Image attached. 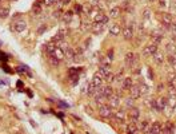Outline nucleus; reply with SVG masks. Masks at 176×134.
<instances>
[{
    "mask_svg": "<svg viewBox=\"0 0 176 134\" xmlns=\"http://www.w3.org/2000/svg\"><path fill=\"white\" fill-rule=\"evenodd\" d=\"M133 101H135V99H132V98L130 97V98L125 99V105H127L128 107H133Z\"/></svg>",
    "mask_w": 176,
    "mask_h": 134,
    "instance_id": "nucleus-38",
    "label": "nucleus"
},
{
    "mask_svg": "<svg viewBox=\"0 0 176 134\" xmlns=\"http://www.w3.org/2000/svg\"><path fill=\"white\" fill-rule=\"evenodd\" d=\"M103 76L100 75V74L99 73H96L95 75H93V78H92V82H91V83H92L93 86H95L96 89H99V87H101V85H103Z\"/></svg>",
    "mask_w": 176,
    "mask_h": 134,
    "instance_id": "nucleus-7",
    "label": "nucleus"
},
{
    "mask_svg": "<svg viewBox=\"0 0 176 134\" xmlns=\"http://www.w3.org/2000/svg\"><path fill=\"white\" fill-rule=\"evenodd\" d=\"M123 36H124L125 40H131L133 38V28L132 26H125L123 28Z\"/></svg>",
    "mask_w": 176,
    "mask_h": 134,
    "instance_id": "nucleus-6",
    "label": "nucleus"
},
{
    "mask_svg": "<svg viewBox=\"0 0 176 134\" xmlns=\"http://www.w3.org/2000/svg\"><path fill=\"white\" fill-rule=\"evenodd\" d=\"M152 43H155V44H159L160 42L163 40V35L162 34H155V35H152Z\"/></svg>",
    "mask_w": 176,
    "mask_h": 134,
    "instance_id": "nucleus-30",
    "label": "nucleus"
},
{
    "mask_svg": "<svg viewBox=\"0 0 176 134\" xmlns=\"http://www.w3.org/2000/svg\"><path fill=\"white\" fill-rule=\"evenodd\" d=\"M167 51L171 54V55H173V54H176V47H175V44H172V43L167 44Z\"/></svg>",
    "mask_w": 176,
    "mask_h": 134,
    "instance_id": "nucleus-34",
    "label": "nucleus"
},
{
    "mask_svg": "<svg viewBox=\"0 0 176 134\" xmlns=\"http://www.w3.org/2000/svg\"><path fill=\"white\" fill-rule=\"evenodd\" d=\"M153 59H155V62L157 64H163V62H164V56H163V54H160V53H156L155 55H153Z\"/></svg>",
    "mask_w": 176,
    "mask_h": 134,
    "instance_id": "nucleus-28",
    "label": "nucleus"
},
{
    "mask_svg": "<svg viewBox=\"0 0 176 134\" xmlns=\"http://www.w3.org/2000/svg\"><path fill=\"white\" fill-rule=\"evenodd\" d=\"M112 118L115 121H119V122H123L124 121V111L123 110H118L115 114L112 115Z\"/></svg>",
    "mask_w": 176,
    "mask_h": 134,
    "instance_id": "nucleus-22",
    "label": "nucleus"
},
{
    "mask_svg": "<svg viewBox=\"0 0 176 134\" xmlns=\"http://www.w3.org/2000/svg\"><path fill=\"white\" fill-rule=\"evenodd\" d=\"M108 101H110L111 107H118V106L120 105V97L116 95V94H112V95L108 98Z\"/></svg>",
    "mask_w": 176,
    "mask_h": 134,
    "instance_id": "nucleus-13",
    "label": "nucleus"
},
{
    "mask_svg": "<svg viewBox=\"0 0 176 134\" xmlns=\"http://www.w3.org/2000/svg\"><path fill=\"white\" fill-rule=\"evenodd\" d=\"M69 1H71V0H61V6H67Z\"/></svg>",
    "mask_w": 176,
    "mask_h": 134,
    "instance_id": "nucleus-42",
    "label": "nucleus"
},
{
    "mask_svg": "<svg viewBox=\"0 0 176 134\" xmlns=\"http://www.w3.org/2000/svg\"><path fill=\"white\" fill-rule=\"evenodd\" d=\"M162 23L164 24L165 27H170L171 24H172V18H171L170 14H163V16H162Z\"/></svg>",
    "mask_w": 176,
    "mask_h": 134,
    "instance_id": "nucleus-19",
    "label": "nucleus"
},
{
    "mask_svg": "<svg viewBox=\"0 0 176 134\" xmlns=\"http://www.w3.org/2000/svg\"><path fill=\"white\" fill-rule=\"evenodd\" d=\"M167 102H168V99H165V98L155 99V109L157 111H163L165 107H167Z\"/></svg>",
    "mask_w": 176,
    "mask_h": 134,
    "instance_id": "nucleus-4",
    "label": "nucleus"
},
{
    "mask_svg": "<svg viewBox=\"0 0 176 134\" xmlns=\"http://www.w3.org/2000/svg\"><path fill=\"white\" fill-rule=\"evenodd\" d=\"M104 28H105V24L104 23H93L92 26H91V30H92L95 34H101V32L104 31Z\"/></svg>",
    "mask_w": 176,
    "mask_h": 134,
    "instance_id": "nucleus-14",
    "label": "nucleus"
},
{
    "mask_svg": "<svg viewBox=\"0 0 176 134\" xmlns=\"http://www.w3.org/2000/svg\"><path fill=\"white\" fill-rule=\"evenodd\" d=\"M61 18H63L64 22H67V23H68V22H71V19H72V12H66V14H63V16H61Z\"/></svg>",
    "mask_w": 176,
    "mask_h": 134,
    "instance_id": "nucleus-35",
    "label": "nucleus"
},
{
    "mask_svg": "<svg viewBox=\"0 0 176 134\" xmlns=\"http://www.w3.org/2000/svg\"><path fill=\"white\" fill-rule=\"evenodd\" d=\"M59 63H60V61H59V59H56L55 56H51V55H49V64H51L52 67H58Z\"/></svg>",
    "mask_w": 176,
    "mask_h": 134,
    "instance_id": "nucleus-31",
    "label": "nucleus"
},
{
    "mask_svg": "<svg viewBox=\"0 0 176 134\" xmlns=\"http://www.w3.org/2000/svg\"><path fill=\"white\" fill-rule=\"evenodd\" d=\"M110 34L112 36L119 35V34H120V24H113V26L110 28Z\"/></svg>",
    "mask_w": 176,
    "mask_h": 134,
    "instance_id": "nucleus-25",
    "label": "nucleus"
},
{
    "mask_svg": "<svg viewBox=\"0 0 176 134\" xmlns=\"http://www.w3.org/2000/svg\"><path fill=\"white\" fill-rule=\"evenodd\" d=\"M51 56H55V58L59 59V61H63V59H64V51L60 48V47H56L55 51L52 53Z\"/></svg>",
    "mask_w": 176,
    "mask_h": 134,
    "instance_id": "nucleus-17",
    "label": "nucleus"
},
{
    "mask_svg": "<svg viewBox=\"0 0 176 134\" xmlns=\"http://www.w3.org/2000/svg\"><path fill=\"white\" fill-rule=\"evenodd\" d=\"M132 78L131 76H127V78L123 79V82H121V87L124 89V90H130L131 87H132Z\"/></svg>",
    "mask_w": 176,
    "mask_h": 134,
    "instance_id": "nucleus-16",
    "label": "nucleus"
},
{
    "mask_svg": "<svg viewBox=\"0 0 176 134\" xmlns=\"http://www.w3.org/2000/svg\"><path fill=\"white\" fill-rule=\"evenodd\" d=\"M147 134H152V133H150V131H148V133H147Z\"/></svg>",
    "mask_w": 176,
    "mask_h": 134,
    "instance_id": "nucleus-44",
    "label": "nucleus"
},
{
    "mask_svg": "<svg viewBox=\"0 0 176 134\" xmlns=\"http://www.w3.org/2000/svg\"><path fill=\"white\" fill-rule=\"evenodd\" d=\"M33 12H35V15H39L41 12V7H40L39 1H36V3L33 4Z\"/></svg>",
    "mask_w": 176,
    "mask_h": 134,
    "instance_id": "nucleus-36",
    "label": "nucleus"
},
{
    "mask_svg": "<svg viewBox=\"0 0 176 134\" xmlns=\"http://www.w3.org/2000/svg\"><path fill=\"white\" fill-rule=\"evenodd\" d=\"M168 81H170V85H176V74H170L168 75Z\"/></svg>",
    "mask_w": 176,
    "mask_h": 134,
    "instance_id": "nucleus-37",
    "label": "nucleus"
},
{
    "mask_svg": "<svg viewBox=\"0 0 176 134\" xmlns=\"http://www.w3.org/2000/svg\"><path fill=\"white\" fill-rule=\"evenodd\" d=\"M130 93H131V98L132 99H138L139 97L142 95L140 90H139V86H132V87L130 89Z\"/></svg>",
    "mask_w": 176,
    "mask_h": 134,
    "instance_id": "nucleus-18",
    "label": "nucleus"
},
{
    "mask_svg": "<svg viewBox=\"0 0 176 134\" xmlns=\"http://www.w3.org/2000/svg\"><path fill=\"white\" fill-rule=\"evenodd\" d=\"M150 123L147 122V121H142V122L139 123V126H138V130H140L142 133H144V134H147L148 131H150Z\"/></svg>",
    "mask_w": 176,
    "mask_h": 134,
    "instance_id": "nucleus-15",
    "label": "nucleus"
},
{
    "mask_svg": "<svg viewBox=\"0 0 176 134\" xmlns=\"http://www.w3.org/2000/svg\"><path fill=\"white\" fill-rule=\"evenodd\" d=\"M56 43H53V42H49L48 44H46V51H47V54L48 55H52V53L55 51V48H56Z\"/></svg>",
    "mask_w": 176,
    "mask_h": 134,
    "instance_id": "nucleus-24",
    "label": "nucleus"
},
{
    "mask_svg": "<svg viewBox=\"0 0 176 134\" xmlns=\"http://www.w3.org/2000/svg\"><path fill=\"white\" fill-rule=\"evenodd\" d=\"M172 134H176V126L173 128V131H172Z\"/></svg>",
    "mask_w": 176,
    "mask_h": 134,
    "instance_id": "nucleus-43",
    "label": "nucleus"
},
{
    "mask_svg": "<svg viewBox=\"0 0 176 134\" xmlns=\"http://www.w3.org/2000/svg\"><path fill=\"white\" fill-rule=\"evenodd\" d=\"M75 55H76L75 51H73L71 47H67L66 51H64V58H66L68 62H73L75 61Z\"/></svg>",
    "mask_w": 176,
    "mask_h": 134,
    "instance_id": "nucleus-8",
    "label": "nucleus"
},
{
    "mask_svg": "<svg viewBox=\"0 0 176 134\" xmlns=\"http://www.w3.org/2000/svg\"><path fill=\"white\" fill-rule=\"evenodd\" d=\"M66 35H67V31H64V30H60V31H59L58 34H56V35L52 38V42H53V43H60V42L64 40Z\"/></svg>",
    "mask_w": 176,
    "mask_h": 134,
    "instance_id": "nucleus-10",
    "label": "nucleus"
},
{
    "mask_svg": "<svg viewBox=\"0 0 176 134\" xmlns=\"http://www.w3.org/2000/svg\"><path fill=\"white\" fill-rule=\"evenodd\" d=\"M128 115H130V121H131V122L136 123L139 121V117H140V111H139L138 107H131Z\"/></svg>",
    "mask_w": 176,
    "mask_h": 134,
    "instance_id": "nucleus-3",
    "label": "nucleus"
},
{
    "mask_svg": "<svg viewBox=\"0 0 176 134\" xmlns=\"http://www.w3.org/2000/svg\"><path fill=\"white\" fill-rule=\"evenodd\" d=\"M139 90H140V94H147L148 91H150V87H148L145 83H140V86H139Z\"/></svg>",
    "mask_w": 176,
    "mask_h": 134,
    "instance_id": "nucleus-32",
    "label": "nucleus"
},
{
    "mask_svg": "<svg viewBox=\"0 0 176 134\" xmlns=\"http://www.w3.org/2000/svg\"><path fill=\"white\" fill-rule=\"evenodd\" d=\"M100 93L103 94L104 98L108 99L113 94V90H112V87H111V86H104V87L101 86V87H100Z\"/></svg>",
    "mask_w": 176,
    "mask_h": 134,
    "instance_id": "nucleus-11",
    "label": "nucleus"
},
{
    "mask_svg": "<svg viewBox=\"0 0 176 134\" xmlns=\"http://www.w3.org/2000/svg\"><path fill=\"white\" fill-rule=\"evenodd\" d=\"M99 74H100L103 78H105L107 75H110V74H111L110 67H107V66H100V68H99Z\"/></svg>",
    "mask_w": 176,
    "mask_h": 134,
    "instance_id": "nucleus-23",
    "label": "nucleus"
},
{
    "mask_svg": "<svg viewBox=\"0 0 176 134\" xmlns=\"http://www.w3.org/2000/svg\"><path fill=\"white\" fill-rule=\"evenodd\" d=\"M168 62H170L171 67H172V68H173V71H175V73H176V59L173 58V55L168 56Z\"/></svg>",
    "mask_w": 176,
    "mask_h": 134,
    "instance_id": "nucleus-33",
    "label": "nucleus"
},
{
    "mask_svg": "<svg viewBox=\"0 0 176 134\" xmlns=\"http://www.w3.org/2000/svg\"><path fill=\"white\" fill-rule=\"evenodd\" d=\"M95 23H104V24H107L108 23V18H107V16H104L103 14H98V15H95Z\"/></svg>",
    "mask_w": 176,
    "mask_h": 134,
    "instance_id": "nucleus-21",
    "label": "nucleus"
},
{
    "mask_svg": "<svg viewBox=\"0 0 176 134\" xmlns=\"http://www.w3.org/2000/svg\"><path fill=\"white\" fill-rule=\"evenodd\" d=\"M99 114H100L103 118H112L113 113H112V107L110 105H101L99 109Z\"/></svg>",
    "mask_w": 176,
    "mask_h": 134,
    "instance_id": "nucleus-1",
    "label": "nucleus"
},
{
    "mask_svg": "<svg viewBox=\"0 0 176 134\" xmlns=\"http://www.w3.org/2000/svg\"><path fill=\"white\" fill-rule=\"evenodd\" d=\"M173 128H175V126H173V123H172V122H167V123H165L164 128L162 129V133H163V134H172Z\"/></svg>",
    "mask_w": 176,
    "mask_h": 134,
    "instance_id": "nucleus-20",
    "label": "nucleus"
},
{
    "mask_svg": "<svg viewBox=\"0 0 176 134\" xmlns=\"http://www.w3.org/2000/svg\"><path fill=\"white\" fill-rule=\"evenodd\" d=\"M119 15H120V8H119V7H113V8L110 11V18L111 19L119 18Z\"/></svg>",
    "mask_w": 176,
    "mask_h": 134,
    "instance_id": "nucleus-26",
    "label": "nucleus"
},
{
    "mask_svg": "<svg viewBox=\"0 0 176 134\" xmlns=\"http://www.w3.org/2000/svg\"><path fill=\"white\" fill-rule=\"evenodd\" d=\"M46 30H47V26H46V24H44V26H41L40 28L38 30V32H39V34H43V32L46 31Z\"/></svg>",
    "mask_w": 176,
    "mask_h": 134,
    "instance_id": "nucleus-41",
    "label": "nucleus"
},
{
    "mask_svg": "<svg viewBox=\"0 0 176 134\" xmlns=\"http://www.w3.org/2000/svg\"><path fill=\"white\" fill-rule=\"evenodd\" d=\"M162 123L160 122H153L152 125L150 126V133L152 134H160L162 133Z\"/></svg>",
    "mask_w": 176,
    "mask_h": 134,
    "instance_id": "nucleus-12",
    "label": "nucleus"
},
{
    "mask_svg": "<svg viewBox=\"0 0 176 134\" xmlns=\"http://www.w3.org/2000/svg\"><path fill=\"white\" fill-rule=\"evenodd\" d=\"M14 26H12V30H15L16 32H21L27 28V23L24 20H17V22H14Z\"/></svg>",
    "mask_w": 176,
    "mask_h": 134,
    "instance_id": "nucleus-5",
    "label": "nucleus"
},
{
    "mask_svg": "<svg viewBox=\"0 0 176 134\" xmlns=\"http://www.w3.org/2000/svg\"><path fill=\"white\" fill-rule=\"evenodd\" d=\"M61 16H63V15H61V11H60V9H58V11L53 12V18L59 19V18H61Z\"/></svg>",
    "mask_w": 176,
    "mask_h": 134,
    "instance_id": "nucleus-39",
    "label": "nucleus"
},
{
    "mask_svg": "<svg viewBox=\"0 0 176 134\" xmlns=\"http://www.w3.org/2000/svg\"><path fill=\"white\" fill-rule=\"evenodd\" d=\"M9 15V8L8 7H4V8L0 9V19H7Z\"/></svg>",
    "mask_w": 176,
    "mask_h": 134,
    "instance_id": "nucleus-29",
    "label": "nucleus"
},
{
    "mask_svg": "<svg viewBox=\"0 0 176 134\" xmlns=\"http://www.w3.org/2000/svg\"><path fill=\"white\" fill-rule=\"evenodd\" d=\"M124 63H125V66H127L128 68H131V67L135 64V54L128 53L127 55H125V58H124Z\"/></svg>",
    "mask_w": 176,
    "mask_h": 134,
    "instance_id": "nucleus-9",
    "label": "nucleus"
},
{
    "mask_svg": "<svg viewBox=\"0 0 176 134\" xmlns=\"http://www.w3.org/2000/svg\"><path fill=\"white\" fill-rule=\"evenodd\" d=\"M156 53H157V44H155V43L148 44V46H145V48L143 50V55L144 56H153Z\"/></svg>",
    "mask_w": 176,
    "mask_h": 134,
    "instance_id": "nucleus-2",
    "label": "nucleus"
},
{
    "mask_svg": "<svg viewBox=\"0 0 176 134\" xmlns=\"http://www.w3.org/2000/svg\"><path fill=\"white\" fill-rule=\"evenodd\" d=\"M0 3H1V0H0Z\"/></svg>",
    "mask_w": 176,
    "mask_h": 134,
    "instance_id": "nucleus-45",
    "label": "nucleus"
},
{
    "mask_svg": "<svg viewBox=\"0 0 176 134\" xmlns=\"http://www.w3.org/2000/svg\"><path fill=\"white\" fill-rule=\"evenodd\" d=\"M136 133H138V126H136V123L131 122L127 126V134H136Z\"/></svg>",
    "mask_w": 176,
    "mask_h": 134,
    "instance_id": "nucleus-27",
    "label": "nucleus"
},
{
    "mask_svg": "<svg viewBox=\"0 0 176 134\" xmlns=\"http://www.w3.org/2000/svg\"><path fill=\"white\" fill-rule=\"evenodd\" d=\"M123 75H121V74H118V75L115 76V79H113V81H116V82H123Z\"/></svg>",
    "mask_w": 176,
    "mask_h": 134,
    "instance_id": "nucleus-40",
    "label": "nucleus"
}]
</instances>
